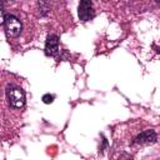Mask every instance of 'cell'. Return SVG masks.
<instances>
[{
	"label": "cell",
	"instance_id": "1",
	"mask_svg": "<svg viewBox=\"0 0 160 160\" xmlns=\"http://www.w3.org/2000/svg\"><path fill=\"white\" fill-rule=\"evenodd\" d=\"M8 102L14 109H20L25 105V92L19 86H9L6 90Z\"/></svg>",
	"mask_w": 160,
	"mask_h": 160
},
{
	"label": "cell",
	"instance_id": "2",
	"mask_svg": "<svg viewBox=\"0 0 160 160\" xmlns=\"http://www.w3.org/2000/svg\"><path fill=\"white\" fill-rule=\"evenodd\" d=\"M4 25H5V32L9 38H16L20 35L21 30H22V24L21 21L15 16V15H6L5 16V21H4Z\"/></svg>",
	"mask_w": 160,
	"mask_h": 160
},
{
	"label": "cell",
	"instance_id": "3",
	"mask_svg": "<svg viewBox=\"0 0 160 160\" xmlns=\"http://www.w3.org/2000/svg\"><path fill=\"white\" fill-rule=\"evenodd\" d=\"M78 15H79V19L84 22L91 20L94 18V9H92L91 1H88V0L80 1L78 8Z\"/></svg>",
	"mask_w": 160,
	"mask_h": 160
},
{
	"label": "cell",
	"instance_id": "4",
	"mask_svg": "<svg viewBox=\"0 0 160 160\" xmlns=\"http://www.w3.org/2000/svg\"><path fill=\"white\" fill-rule=\"evenodd\" d=\"M45 54L48 56H55L59 54V38L54 34L49 35L45 41Z\"/></svg>",
	"mask_w": 160,
	"mask_h": 160
},
{
	"label": "cell",
	"instance_id": "5",
	"mask_svg": "<svg viewBox=\"0 0 160 160\" xmlns=\"http://www.w3.org/2000/svg\"><path fill=\"white\" fill-rule=\"evenodd\" d=\"M158 139V135L154 130L149 129V130H144L142 132H140L139 135L135 136L134 139V144H154Z\"/></svg>",
	"mask_w": 160,
	"mask_h": 160
},
{
	"label": "cell",
	"instance_id": "6",
	"mask_svg": "<svg viewBox=\"0 0 160 160\" xmlns=\"http://www.w3.org/2000/svg\"><path fill=\"white\" fill-rule=\"evenodd\" d=\"M38 5H39V9H40L41 15H46V14L50 11V5H49L48 2H45V1H39Z\"/></svg>",
	"mask_w": 160,
	"mask_h": 160
},
{
	"label": "cell",
	"instance_id": "7",
	"mask_svg": "<svg viewBox=\"0 0 160 160\" xmlns=\"http://www.w3.org/2000/svg\"><path fill=\"white\" fill-rule=\"evenodd\" d=\"M54 99H55V95H52V94H45L42 96V101L45 104H51L54 101Z\"/></svg>",
	"mask_w": 160,
	"mask_h": 160
},
{
	"label": "cell",
	"instance_id": "8",
	"mask_svg": "<svg viewBox=\"0 0 160 160\" xmlns=\"http://www.w3.org/2000/svg\"><path fill=\"white\" fill-rule=\"evenodd\" d=\"M5 21V12H4V6H2V2H0V25L4 24Z\"/></svg>",
	"mask_w": 160,
	"mask_h": 160
},
{
	"label": "cell",
	"instance_id": "9",
	"mask_svg": "<svg viewBox=\"0 0 160 160\" xmlns=\"http://www.w3.org/2000/svg\"><path fill=\"white\" fill-rule=\"evenodd\" d=\"M128 160H130V159H128Z\"/></svg>",
	"mask_w": 160,
	"mask_h": 160
}]
</instances>
